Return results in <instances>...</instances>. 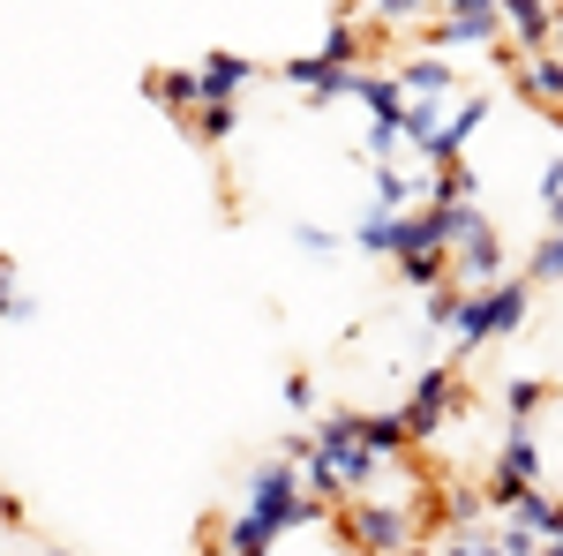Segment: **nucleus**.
Wrapping results in <instances>:
<instances>
[{"label":"nucleus","mask_w":563,"mask_h":556,"mask_svg":"<svg viewBox=\"0 0 563 556\" xmlns=\"http://www.w3.org/2000/svg\"><path fill=\"white\" fill-rule=\"evenodd\" d=\"M533 279H563V226L541 241V249H533Z\"/></svg>","instance_id":"b1692460"},{"label":"nucleus","mask_w":563,"mask_h":556,"mask_svg":"<svg viewBox=\"0 0 563 556\" xmlns=\"http://www.w3.org/2000/svg\"><path fill=\"white\" fill-rule=\"evenodd\" d=\"M526 316H533V279H496V286H474L459 301V346H488V339H511Z\"/></svg>","instance_id":"f257e3e1"},{"label":"nucleus","mask_w":563,"mask_h":556,"mask_svg":"<svg viewBox=\"0 0 563 556\" xmlns=\"http://www.w3.org/2000/svg\"><path fill=\"white\" fill-rule=\"evenodd\" d=\"M511 519H526V526H533L541 542H563V504H549L541 489H526L519 504H511Z\"/></svg>","instance_id":"dca6fc26"},{"label":"nucleus","mask_w":563,"mask_h":556,"mask_svg":"<svg viewBox=\"0 0 563 556\" xmlns=\"http://www.w3.org/2000/svg\"><path fill=\"white\" fill-rule=\"evenodd\" d=\"M249 512L278 519V526L294 534V526H316V519H323V497L301 489V467H294V459H271V467H256V481H249Z\"/></svg>","instance_id":"f03ea898"},{"label":"nucleus","mask_w":563,"mask_h":556,"mask_svg":"<svg viewBox=\"0 0 563 556\" xmlns=\"http://www.w3.org/2000/svg\"><path fill=\"white\" fill-rule=\"evenodd\" d=\"M294 241H301L308 257H331V249H339V241H331V233H323V226H301V233H294Z\"/></svg>","instance_id":"bb28decb"},{"label":"nucleus","mask_w":563,"mask_h":556,"mask_svg":"<svg viewBox=\"0 0 563 556\" xmlns=\"http://www.w3.org/2000/svg\"><path fill=\"white\" fill-rule=\"evenodd\" d=\"M286 406L308 414V406H316V384H308V377H286Z\"/></svg>","instance_id":"a878e982"},{"label":"nucleus","mask_w":563,"mask_h":556,"mask_svg":"<svg viewBox=\"0 0 563 556\" xmlns=\"http://www.w3.org/2000/svg\"><path fill=\"white\" fill-rule=\"evenodd\" d=\"M398 90H406V98H429V106H443V98L459 90V68H451L443 53H413V61H398Z\"/></svg>","instance_id":"0eeeda50"},{"label":"nucleus","mask_w":563,"mask_h":556,"mask_svg":"<svg viewBox=\"0 0 563 556\" xmlns=\"http://www.w3.org/2000/svg\"><path fill=\"white\" fill-rule=\"evenodd\" d=\"M376 8V23H429L435 0H368Z\"/></svg>","instance_id":"4be33fe9"},{"label":"nucleus","mask_w":563,"mask_h":556,"mask_svg":"<svg viewBox=\"0 0 563 556\" xmlns=\"http://www.w3.org/2000/svg\"><path fill=\"white\" fill-rule=\"evenodd\" d=\"M435 135H443V106H429V98H406V143H413V151L429 159Z\"/></svg>","instance_id":"a211bd4d"},{"label":"nucleus","mask_w":563,"mask_h":556,"mask_svg":"<svg viewBox=\"0 0 563 556\" xmlns=\"http://www.w3.org/2000/svg\"><path fill=\"white\" fill-rule=\"evenodd\" d=\"M188 129L203 135V143H225V135L241 129V113H233V98H203V106L188 113Z\"/></svg>","instance_id":"f3484780"},{"label":"nucleus","mask_w":563,"mask_h":556,"mask_svg":"<svg viewBox=\"0 0 563 556\" xmlns=\"http://www.w3.org/2000/svg\"><path fill=\"white\" fill-rule=\"evenodd\" d=\"M504 8V31L519 39V53H541L556 39V0H496Z\"/></svg>","instance_id":"6e6552de"},{"label":"nucleus","mask_w":563,"mask_h":556,"mask_svg":"<svg viewBox=\"0 0 563 556\" xmlns=\"http://www.w3.org/2000/svg\"><path fill=\"white\" fill-rule=\"evenodd\" d=\"M286 76L316 98V106H331V98H346L353 84V68H339V61H323V53H308V61H286Z\"/></svg>","instance_id":"9b49d317"},{"label":"nucleus","mask_w":563,"mask_h":556,"mask_svg":"<svg viewBox=\"0 0 563 556\" xmlns=\"http://www.w3.org/2000/svg\"><path fill=\"white\" fill-rule=\"evenodd\" d=\"M398 414H406V428H413V444L443 436V422H459V414H466V391H459V361H443V369H421V377H413V399H406Z\"/></svg>","instance_id":"7ed1b4c3"},{"label":"nucleus","mask_w":563,"mask_h":556,"mask_svg":"<svg viewBox=\"0 0 563 556\" xmlns=\"http://www.w3.org/2000/svg\"><path fill=\"white\" fill-rule=\"evenodd\" d=\"M481 121H488V98H466V106L443 121V135H435V151H429V166H459V159H466V143L481 135Z\"/></svg>","instance_id":"9d476101"},{"label":"nucleus","mask_w":563,"mask_h":556,"mask_svg":"<svg viewBox=\"0 0 563 556\" xmlns=\"http://www.w3.org/2000/svg\"><path fill=\"white\" fill-rule=\"evenodd\" d=\"M361 53H368V45H361V31H353V23H331V31H323V61H339V68H353Z\"/></svg>","instance_id":"412c9836"},{"label":"nucleus","mask_w":563,"mask_h":556,"mask_svg":"<svg viewBox=\"0 0 563 556\" xmlns=\"http://www.w3.org/2000/svg\"><path fill=\"white\" fill-rule=\"evenodd\" d=\"M451 271L466 279V286H496L504 279V241H496V226H488V211L451 241Z\"/></svg>","instance_id":"39448f33"},{"label":"nucleus","mask_w":563,"mask_h":556,"mask_svg":"<svg viewBox=\"0 0 563 556\" xmlns=\"http://www.w3.org/2000/svg\"><path fill=\"white\" fill-rule=\"evenodd\" d=\"M511 76H519V90L541 106V113H563V53H511Z\"/></svg>","instance_id":"423d86ee"},{"label":"nucleus","mask_w":563,"mask_h":556,"mask_svg":"<svg viewBox=\"0 0 563 556\" xmlns=\"http://www.w3.org/2000/svg\"><path fill=\"white\" fill-rule=\"evenodd\" d=\"M549 45H563V0H556V39H549Z\"/></svg>","instance_id":"7c9ffc66"},{"label":"nucleus","mask_w":563,"mask_h":556,"mask_svg":"<svg viewBox=\"0 0 563 556\" xmlns=\"http://www.w3.org/2000/svg\"><path fill=\"white\" fill-rule=\"evenodd\" d=\"M196 76H203V98H233L241 84H256V61H241V53H211V61H196Z\"/></svg>","instance_id":"ddd939ff"},{"label":"nucleus","mask_w":563,"mask_h":556,"mask_svg":"<svg viewBox=\"0 0 563 556\" xmlns=\"http://www.w3.org/2000/svg\"><path fill=\"white\" fill-rule=\"evenodd\" d=\"M151 98H158V106H174L180 121H188V113L203 106V76H196V68H174V76H151Z\"/></svg>","instance_id":"2eb2a0df"},{"label":"nucleus","mask_w":563,"mask_h":556,"mask_svg":"<svg viewBox=\"0 0 563 556\" xmlns=\"http://www.w3.org/2000/svg\"><path fill=\"white\" fill-rule=\"evenodd\" d=\"M353 428H361V444H368L376 459H390V451H406V444H413L406 414H353Z\"/></svg>","instance_id":"4468645a"},{"label":"nucleus","mask_w":563,"mask_h":556,"mask_svg":"<svg viewBox=\"0 0 563 556\" xmlns=\"http://www.w3.org/2000/svg\"><path fill=\"white\" fill-rule=\"evenodd\" d=\"M413 188L421 181H406L390 159H376V211H413Z\"/></svg>","instance_id":"6ab92c4d"},{"label":"nucleus","mask_w":563,"mask_h":556,"mask_svg":"<svg viewBox=\"0 0 563 556\" xmlns=\"http://www.w3.org/2000/svg\"><path fill=\"white\" fill-rule=\"evenodd\" d=\"M459 301H466V294H459L451 279H443V286H429V324H435V331H451V324H459Z\"/></svg>","instance_id":"5701e85b"},{"label":"nucleus","mask_w":563,"mask_h":556,"mask_svg":"<svg viewBox=\"0 0 563 556\" xmlns=\"http://www.w3.org/2000/svg\"><path fill=\"white\" fill-rule=\"evenodd\" d=\"M504 406H511V422H533V414L549 406V384H541V377H511V384H504Z\"/></svg>","instance_id":"aec40b11"},{"label":"nucleus","mask_w":563,"mask_h":556,"mask_svg":"<svg viewBox=\"0 0 563 556\" xmlns=\"http://www.w3.org/2000/svg\"><path fill=\"white\" fill-rule=\"evenodd\" d=\"M339 534H346L361 556H398V549H413V519L390 512V504H376V497H353L346 512H339Z\"/></svg>","instance_id":"20e7f679"},{"label":"nucleus","mask_w":563,"mask_h":556,"mask_svg":"<svg viewBox=\"0 0 563 556\" xmlns=\"http://www.w3.org/2000/svg\"><path fill=\"white\" fill-rule=\"evenodd\" d=\"M533 556H563V542H541V549H533Z\"/></svg>","instance_id":"c756f323"},{"label":"nucleus","mask_w":563,"mask_h":556,"mask_svg":"<svg viewBox=\"0 0 563 556\" xmlns=\"http://www.w3.org/2000/svg\"><path fill=\"white\" fill-rule=\"evenodd\" d=\"M496 542H504V556H533V549H541V534H533L526 519H511V526H504Z\"/></svg>","instance_id":"393cba45"},{"label":"nucleus","mask_w":563,"mask_h":556,"mask_svg":"<svg viewBox=\"0 0 563 556\" xmlns=\"http://www.w3.org/2000/svg\"><path fill=\"white\" fill-rule=\"evenodd\" d=\"M398 556H435V549H421V542H413V549H398Z\"/></svg>","instance_id":"2f4dec72"},{"label":"nucleus","mask_w":563,"mask_h":556,"mask_svg":"<svg viewBox=\"0 0 563 556\" xmlns=\"http://www.w3.org/2000/svg\"><path fill=\"white\" fill-rule=\"evenodd\" d=\"M496 481H519V489H533V481H541V444H533V428H526V422H504Z\"/></svg>","instance_id":"1a4fd4ad"},{"label":"nucleus","mask_w":563,"mask_h":556,"mask_svg":"<svg viewBox=\"0 0 563 556\" xmlns=\"http://www.w3.org/2000/svg\"><path fill=\"white\" fill-rule=\"evenodd\" d=\"M481 8H496V0H435V15H481Z\"/></svg>","instance_id":"cd10ccee"},{"label":"nucleus","mask_w":563,"mask_h":556,"mask_svg":"<svg viewBox=\"0 0 563 556\" xmlns=\"http://www.w3.org/2000/svg\"><path fill=\"white\" fill-rule=\"evenodd\" d=\"M23 308V294H15V279H8V263H0V316H15Z\"/></svg>","instance_id":"c85d7f7f"},{"label":"nucleus","mask_w":563,"mask_h":556,"mask_svg":"<svg viewBox=\"0 0 563 556\" xmlns=\"http://www.w3.org/2000/svg\"><path fill=\"white\" fill-rule=\"evenodd\" d=\"M278 534H286L278 519H263V512H241L233 526H225V534H218V542H225V556H271V542H278Z\"/></svg>","instance_id":"f8f14e48"}]
</instances>
